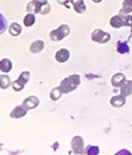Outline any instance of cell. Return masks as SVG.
Returning a JSON list of instances; mask_svg holds the SVG:
<instances>
[{"label":"cell","instance_id":"obj_28","mask_svg":"<svg viewBox=\"0 0 132 155\" xmlns=\"http://www.w3.org/2000/svg\"><path fill=\"white\" fill-rule=\"evenodd\" d=\"M131 36H132V27H131Z\"/></svg>","mask_w":132,"mask_h":155},{"label":"cell","instance_id":"obj_8","mask_svg":"<svg viewBox=\"0 0 132 155\" xmlns=\"http://www.w3.org/2000/svg\"><path fill=\"white\" fill-rule=\"evenodd\" d=\"M69 58H70V52L66 48H62L60 50H58L55 54L56 61L59 62V63H65V62H67L69 60Z\"/></svg>","mask_w":132,"mask_h":155},{"label":"cell","instance_id":"obj_9","mask_svg":"<svg viewBox=\"0 0 132 155\" xmlns=\"http://www.w3.org/2000/svg\"><path fill=\"white\" fill-rule=\"evenodd\" d=\"M27 112H28V110L21 104V105L16 107L10 112V117L11 119H21V117H23V116L26 115Z\"/></svg>","mask_w":132,"mask_h":155},{"label":"cell","instance_id":"obj_22","mask_svg":"<svg viewBox=\"0 0 132 155\" xmlns=\"http://www.w3.org/2000/svg\"><path fill=\"white\" fill-rule=\"evenodd\" d=\"M130 50L129 45L126 41H118L117 42V51L119 52L120 54H124V53H128Z\"/></svg>","mask_w":132,"mask_h":155},{"label":"cell","instance_id":"obj_18","mask_svg":"<svg viewBox=\"0 0 132 155\" xmlns=\"http://www.w3.org/2000/svg\"><path fill=\"white\" fill-rule=\"evenodd\" d=\"M132 12V0H123L122 7L120 9L121 15H130Z\"/></svg>","mask_w":132,"mask_h":155},{"label":"cell","instance_id":"obj_25","mask_svg":"<svg viewBox=\"0 0 132 155\" xmlns=\"http://www.w3.org/2000/svg\"><path fill=\"white\" fill-rule=\"evenodd\" d=\"M58 1V3H60V5H62V6H65L67 9H70V0H57Z\"/></svg>","mask_w":132,"mask_h":155},{"label":"cell","instance_id":"obj_12","mask_svg":"<svg viewBox=\"0 0 132 155\" xmlns=\"http://www.w3.org/2000/svg\"><path fill=\"white\" fill-rule=\"evenodd\" d=\"M127 102V97H122L121 94L119 95H114L110 99V104H111V107H122Z\"/></svg>","mask_w":132,"mask_h":155},{"label":"cell","instance_id":"obj_1","mask_svg":"<svg viewBox=\"0 0 132 155\" xmlns=\"http://www.w3.org/2000/svg\"><path fill=\"white\" fill-rule=\"evenodd\" d=\"M80 75L74 73V74H71L69 77L65 78L63 80L60 82V85L59 87H61L63 94L70 93L72 91H74L79 85H80Z\"/></svg>","mask_w":132,"mask_h":155},{"label":"cell","instance_id":"obj_14","mask_svg":"<svg viewBox=\"0 0 132 155\" xmlns=\"http://www.w3.org/2000/svg\"><path fill=\"white\" fill-rule=\"evenodd\" d=\"M43 49H45V42L42 41V40L33 41L29 47V50L31 53H39V52H41Z\"/></svg>","mask_w":132,"mask_h":155},{"label":"cell","instance_id":"obj_3","mask_svg":"<svg viewBox=\"0 0 132 155\" xmlns=\"http://www.w3.org/2000/svg\"><path fill=\"white\" fill-rule=\"evenodd\" d=\"M70 27L68 26V25H61V26H59L57 29H53L50 32L49 37L51 39V41H55V42H59L61 41L62 39H65L66 37L69 36V33H70Z\"/></svg>","mask_w":132,"mask_h":155},{"label":"cell","instance_id":"obj_11","mask_svg":"<svg viewBox=\"0 0 132 155\" xmlns=\"http://www.w3.org/2000/svg\"><path fill=\"white\" fill-rule=\"evenodd\" d=\"M120 94L122 97H127L132 94V81L131 80H126L122 83V85L120 87Z\"/></svg>","mask_w":132,"mask_h":155},{"label":"cell","instance_id":"obj_5","mask_svg":"<svg viewBox=\"0 0 132 155\" xmlns=\"http://www.w3.org/2000/svg\"><path fill=\"white\" fill-rule=\"evenodd\" d=\"M91 39H92V41L100 43V45H103V43H107V42L110 41L111 35L101 29H96L91 32Z\"/></svg>","mask_w":132,"mask_h":155},{"label":"cell","instance_id":"obj_2","mask_svg":"<svg viewBox=\"0 0 132 155\" xmlns=\"http://www.w3.org/2000/svg\"><path fill=\"white\" fill-rule=\"evenodd\" d=\"M110 25L114 29H119L122 27H132V16L131 15H116L110 19Z\"/></svg>","mask_w":132,"mask_h":155},{"label":"cell","instance_id":"obj_19","mask_svg":"<svg viewBox=\"0 0 132 155\" xmlns=\"http://www.w3.org/2000/svg\"><path fill=\"white\" fill-rule=\"evenodd\" d=\"M62 94H63V92H62L61 87H53L51 91H50L49 97H50V100H51V101H58L59 99L62 97Z\"/></svg>","mask_w":132,"mask_h":155},{"label":"cell","instance_id":"obj_24","mask_svg":"<svg viewBox=\"0 0 132 155\" xmlns=\"http://www.w3.org/2000/svg\"><path fill=\"white\" fill-rule=\"evenodd\" d=\"M99 152H100L99 147H98V146H96V145H89L87 149H86V151H84V153H86V154H89V155L99 154Z\"/></svg>","mask_w":132,"mask_h":155},{"label":"cell","instance_id":"obj_23","mask_svg":"<svg viewBox=\"0 0 132 155\" xmlns=\"http://www.w3.org/2000/svg\"><path fill=\"white\" fill-rule=\"evenodd\" d=\"M8 28V22H7L6 18L0 13V35L3 33Z\"/></svg>","mask_w":132,"mask_h":155},{"label":"cell","instance_id":"obj_6","mask_svg":"<svg viewBox=\"0 0 132 155\" xmlns=\"http://www.w3.org/2000/svg\"><path fill=\"white\" fill-rule=\"evenodd\" d=\"M71 150L74 154H82L84 153V142L80 135H76L71 140Z\"/></svg>","mask_w":132,"mask_h":155},{"label":"cell","instance_id":"obj_15","mask_svg":"<svg viewBox=\"0 0 132 155\" xmlns=\"http://www.w3.org/2000/svg\"><path fill=\"white\" fill-rule=\"evenodd\" d=\"M11 69H12V62H11V60H9L8 58H3L0 61V71L1 72L8 73V72L11 71Z\"/></svg>","mask_w":132,"mask_h":155},{"label":"cell","instance_id":"obj_10","mask_svg":"<svg viewBox=\"0 0 132 155\" xmlns=\"http://www.w3.org/2000/svg\"><path fill=\"white\" fill-rule=\"evenodd\" d=\"M71 5L73 7L74 11L79 15H82V13L86 12V10H87V6H86V3H84L83 0H70Z\"/></svg>","mask_w":132,"mask_h":155},{"label":"cell","instance_id":"obj_27","mask_svg":"<svg viewBox=\"0 0 132 155\" xmlns=\"http://www.w3.org/2000/svg\"><path fill=\"white\" fill-rule=\"evenodd\" d=\"M102 1V0H92V2H94V3H100Z\"/></svg>","mask_w":132,"mask_h":155},{"label":"cell","instance_id":"obj_7","mask_svg":"<svg viewBox=\"0 0 132 155\" xmlns=\"http://www.w3.org/2000/svg\"><path fill=\"white\" fill-rule=\"evenodd\" d=\"M39 103H40V101H39V97H36V95H30L28 97L27 99H25L22 102V105L26 107L27 110H33L36 107H38Z\"/></svg>","mask_w":132,"mask_h":155},{"label":"cell","instance_id":"obj_21","mask_svg":"<svg viewBox=\"0 0 132 155\" xmlns=\"http://www.w3.org/2000/svg\"><path fill=\"white\" fill-rule=\"evenodd\" d=\"M42 5H39L35 1V0H31L28 5H27V11L28 12H32V13H39L40 12V8H41Z\"/></svg>","mask_w":132,"mask_h":155},{"label":"cell","instance_id":"obj_20","mask_svg":"<svg viewBox=\"0 0 132 155\" xmlns=\"http://www.w3.org/2000/svg\"><path fill=\"white\" fill-rule=\"evenodd\" d=\"M35 23H36L35 13L28 12L26 15V17L23 18V25H25V27H27V28H30V27H32Z\"/></svg>","mask_w":132,"mask_h":155},{"label":"cell","instance_id":"obj_4","mask_svg":"<svg viewBox=\"0 0 132 155\" xmlns=\"http://www.w3.org/2000/svg\"><path fill=\"white\" fill-rule=\"evenodd\" d=\"M30 80V72L29 71H22L20 73L19 78L15 80L11 83V87H12L13 91L16 92H20V91L23 90V87L26 85Z\"/></svg>","mask_w":132,"mask_h":155},{"label":"cell","instance_id":"obj_13","mask_svg":"<svg viewBox=\"0 0 132 155\" xmlns=\"http://www.w3.org/2000/svg\"><path fill=\"white\" fill-rule=\"evenodd\" d=\"M126 80V75L119 72V73H116L114 75H112V78H111V84H112L113 87H120Z\"/></svg>","mask_w":132,"mask_h":155},{"label":"cell","instance_id":"obj_26","mask_svg":"<svg viewBox=\"0 0 132 155\" xmlns=\"http://www.w3.org/2000/svg\"><path fill=\"white\" fill-rule=\"evenodd\" d=\"M36 2L39 3V5H46V3H48V0H35Z\"/></svg>","mask_w":132,"mask_h":155},{"label":"cell","instance_id":"obj_17","mask_svg":"<svg viewBox=\"0 0 132 155\" xmlns=\"http://www.w3.org/2000/svg\"><path fill=\"white\" fill-rule=\"evenodd\" d=\"M11 80H10V77L7 73H3V74L0 75V89L2 90H6L11 85Z\"/></svg>","mask_w":132,"mask_h":155},{"label":"cell","instance_id":"obj_16","mask_svg":"<svg viewBox=\"0 0 132 155\" xmlns=\"http://www.w3.org/2000/svg\"><path fill=\"white\" fill-rule=\"evenodd\" d=\"M22 32V27L20 26L19 23L17 22H12L10 23L9 26V33L12 37H18L20 36V33Z\"/></svg>","mask_w":132,"mask_h":155}]
</instances>
